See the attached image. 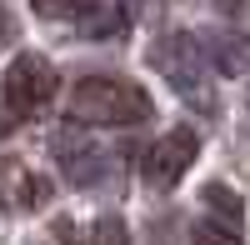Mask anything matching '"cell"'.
I'll use <instances>...</instances> for the list:
<instances>
[{
    "label": "cell",
    "instance_id": "cell-10",
    "mask_svg": "<svg viewBox=\"0 0 250 245\" xmlns=\"http://www.w3.org/2000/svg\"><path fill=\"white\" fill-rule=\"evenodd\" d=\"M55 235H60V245H80V240H85V235H80V225H75L70 215H60V220H55Z\"/></svg>",
    "mask_w": 250,
    "mask_h": 245
},
{
    "label": "cell",
    "instance_id": "cell-4",
    "mask_svg": "<svg viewBox=\"0 0 250 245\" xmlns=\"http://www.w3.org/2000/svg\"><path fill=\"white\" fill-rule=\"evenodd\" d=\"M195 155H200V140L190 125H175L170 135H160L150 150L140 155V175H145V185L150 190H170L175 180L195 165Z\"/></svg>",
    "mask_w": 250,
    "mask_h": 245
},
{
    "label": "cell",
    "instance_id": "cell-5",
    "mask_svg": "<svg viewBox=\"0 0 250 245\" xmlns=\"http://www.w3.org/2000/svg\"><path fill=\"white\" fill-rule=\"evenodd\" d=\"M50 200V180L35 175L25 160L0 155V210H35Z\"/></svg>",
    "mask_w": 250,
    "mask_h": 245
},
{
    "label": "cell",
    "instance_id": "cell-8",
    "mask_svg": "<svg viewBox=\"0 0 250 245\" xmlns=\"http://www.w3.org/2000/svg\"><path fill=\"white\" fill-rule=\"evenodd\" d=\"M80 245H130V230H125L120 215H100L95 225L85 230V240H80Z\"/></svg>",
    "mask_w": 250,
    "mask_h": 245
},
{
    "label": "cell",
    "instance_id": "cell-2",
    "mask_svg": "<svg viewBox=\"0 0 250 245\" xmlns=\"http://www.w3.org/2000/svg\"><path fill=\"white\" fill-rule=\"evenodd\" d=\"M150 65L170 80L195 110H205V115L220 110V100H215V90H210V65H205V50H200L195 35H185V30L160 35L155 45H150Z\"/></svg>",
    "mask_w": 250,
    "mask_h": 245
},
{
    "label": "cell",
    "instance_id": "cell-6",
    "mask_svg": "<svg viewBox=\"0 0 250 245\" xmlns=\"http://www.w3.org/2000/svg\"><path fill=\"white\" fill-rule=\"evenodd\" d=\"M35 15L45 20H65V25H80V30H95L100 10H105V0H30Z\"/></svg>",
    "mask_w": 250,
    "mask_h": 245
},
{
    "label": "cell",
    "instance_id": "cell-1",
    "mask_svg": "<svg viewBox=\"0 0 250 245\" xmlns=\"http://www.w3.org/2000/svg\"><path fill=\"white\" fill-rule=\"evenodd\" d=\"M70 115L90 125H140L150 120V95L120 75H85L70 90Z\"/></svg>",
    "mask_w": 250,
    "mask_h": 245
},
{
    "label": "cell",
    "instance_id": "cell-7",
    "mask_svg": "<svg viewBox=\"0 0 250 245\" xmlns=\"http://www.w3.org/2000/svg\"><path fill=\"white\" fill-rule=\"evenodd\" d=\"M190 245H245L230 220H195L190 225Z\"/></svg>",
    "mask_w": 250,
    "mask_h": 245
},
{
    "label": "cell",
    "instance_id": "cell-11",
    "mask_svg": "<svg viewBox=\"0 0 250 245\" xmlns=\"http://www.w3.org/2000/svg\"><path fill=\"white\" fill-rule=\"evenodd\" d=\"M15 40V20H10V10H5V0H0V50H5Z\"/></svg>",
    "mask_w": 250,
    "mask_h": 245
},
{
    "label": "cell",
    "instance_id": "cell-9",
    "mask_svg": "<svg viewBox=\"0 0 250 245\" xmlns=\"http://www.w3.org/2000/svg\"><path fill=\"white\" fill-rule=\"evenodd\" d=\"M200 195H205V205H210V210H220L225 220H230V225H240V215H245V205H240V195H235L230 185H215V180H210V185H205Z\"/></svg>",
    "mask_w": 250,
    "mask_h": 245
},
{
    "label": "cell",
    "instance_id": "cell-3",
    "mask_svg": "<svg viewBox=\"0 0 250 245\" xmlns=\"http://www.w3.org/2000/svg\"><path fill=\"white\" fill-rule=\"evenodd\" d=\"M55 90H60L55 65L40 50H20L5 65V75H0V105H5V115H15V120H35L40 110H50Z\"/></svg>",
    "mask_w": 250,
    "mask_h": 245
}]
</instances>
